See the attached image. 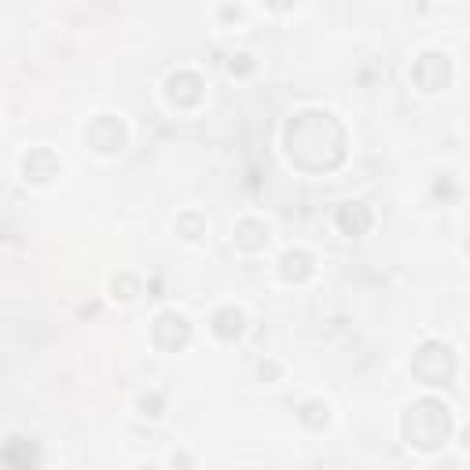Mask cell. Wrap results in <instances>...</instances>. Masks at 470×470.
<instances>
[{"label":"cell","mask_w":470,"mask_h":470,"mask_svg":"<svg viewBox=\"0 0 470 470\" xmlns=\"http://www.w3.org/2000/svg\"><path fill=\"white\" fill-rule=\"evenodd\" d=\"M283 147L301 173H331L346 162L349 136H346V125L331 110L309 107V110H298L287 122Z\"/></svg>","instance_id":"cell-1"},{"label":"cell","mask_w":470,"mask_h":470,"mask_svg":"<svg viewBox=\"0 0 470 470\" xmlns=\"http://www.w3.org/2000/svg\"><path fill=\"white\" fill-rule=\"evenodd\" d=\"M452 434V411L437 397H419L411 401L408 411L401 416V437L408 449L419 452H437Z\"/></svg>","instance_id":"cell-2"},{"label":"cell","mask_w":470,"mask_h":470,"mask_svg":"<svg viewBox=\"0 0 470 470\" xmlns=\"http://www.w3.org/2000/svg\"><path fill=\"white\" fill-rule=\"evenodd\" d=\"M411 375H416L423 386H445V382H452V375H456V353H452V346L437 342V339L423 342L416 349V356H411Z\"/></svg>","instance_id":"cell-3"},{"label":"cell","mask_w":470,"mask_h":470,"mask_svg":"<svg viewBox=\"0 0 470 470\" xmlns=\"http://www.w3.org/2000/svg\"><path fill=\"white\" fill-rule=\"evenodd\" d=\"M191 335H195V331H191V320L180 309H162L151 320V342L162 353H180V349H187L191 346Z\"/></svg>","instance_id":"cell-4"},{"label":"cell","mask_w":470,"mask_h":470,"mask_svg":"<svg viewBox=\"0 0 470 470\" xmlns=\"http://www.w3.org/2000/svg\"><path fill=\"white\" fill-rule=\"evenodd\" d=\"M85 144L96 155H122L129 147V125L118 115H96L85 125Z\"/></svg>","instance_id":"cell-5"},{"label":"cell","mask_w":470,"mask_h":470,"mask_svg":"<svg viewBox=\"0 0 470 470\" xmlns=\"http://www.w3.org/2000/svg\"><path fill=\"white\" fill-rule=\"evenodd\" d=\"M162 96L177 110H191V107H199L206 100V81L195 70H173L170 77H165Z\"/></svg>","instance_id":"cell-6"},{"label":"cell","mask_w":470,"mask_h":470,"mask_svg":"<svg viewBox=\"0 0 470 470\" xmlns=\"http://www.w3.org/2000/svg\"><path fill=\"white\" fill-rule=\"evenodd\" d=\"M411 81L419 85V92H441L452 81V63L445 52H423L411 63Z\"/></svg>","instance_id":"cell-7"},{"label":"cell","mask_w":470,"mask_h":470,"mask_svg":"<svg viewBox=\"0 0 470 470\" xmlns=\"http://www.w3.org/2000/svg\"><path fill=\"white\" fill-rule=\"evenodd\" d=\"M60 173H63V165H60V158H55L52 147H34L30 155L22 158V180L26 184L44 187V184H52Z\"/></svg>","instance_id":"cell-8"},{"label":"cell","mask_w":470,"mask_h":470,"mask_svg":"<svg viewBox=\"0 0 470 470\" xmlns=\"http://www.w3.org/2000/svg\"><path fill=\"white\" fill-rule=\"evenodd\" d=\"M272 239V228L265 225L261 217H243L235 220V228H232V243H235V251L243 254H261L265 246Z\"/></svg>","instance_id":"cell-9"},{"label":"cell","mask_w":470,"mask_h":470,"mask_svg":"<svg viewBox=\"0 0 470 470\" xmlns=\"http://www.w3.org/2000/svg\"><path fill=\"white\" fill-rule=\"evenodd\" d=\"M37 463H41V452L34 441L8 437L4 445H0V466L4 470H37Z\"/></svg>","instance_id":"cell-10"},{"label":"cell","mask_w":470,"mask_h":470,"mask_svg":"<svg viewBox=\"0 0 470 470\" xmlns=\"http://www.w3.org/2000/svg\"><path fill=\"white\" fill-rule=\"evenodd\" d=\"M280 280L283 283H306L309 275L316 272V258L306 251V246H294V251H283V258H280Z\"/></svg>","instance_id":"cell-11"},{"label":"cell","mask_w":470,"mask_h":470,"mask_svg":"<svg viewBox=\"0 0 470 470\" xmlns=\"http://www.w3.org/2000/svg\"><path fill=\"white\" fill-rule=\"evenodd\" d=\"M210 331H213L220 342H235L243 331H246V313H243L239 306H220V309H213V316H210Z\"/></svg>","instance_id":"cell-12"},{"label":"cell","mask_w":470,"mask_h":470,"mask_svg":"<svg viewBox=\"0 0 470 470\" xmlns=\"http://www.w3.org/2000/svg\"><path fill=\"white\" fill-rule=\"evenodd\" d=\"M335 220H339V228L346 235H364L371 228V210L364 203H342L339 213H335Z\"/></svg>","instance_id":"cell-13"},{"label":"cell","mask_w":470,"mask_h":470,"mask_svg":"<svg viewBox=\"0 0 470 470\" xmlns=\"http://www.w3.org/2000/svg\"><path fill=\"white\" fill-rule=\"evenodd\" d=\"M298 423L306 426V430H323L331 423V404L323 397H309V401H301L298 408Z\"/></svg>","instance_id":"cell-14"},{"label":"cell","mask_w":470,"mask_h":470,"mask_svg":"<svg viewBox=\"0 0 470 470\" xmlns=\"http://www.w3.org/2000/svg\"><path fill=\"white\" fill-rule=\"evenodd\" d=\"M140 294H144L140 275H132V272H118V275H110V298H115V301H136Z\"/></svg>","instance_id":"cell-15"},{"label":"cell","mask_w":470,"mask_h":470,"mask_svg":"<svg viewBox=\"0 0 470 470\" xmlns=\"http://www.w3.org/2000/svg\"><path fill=\"white\" fill-rule=\"evenodd\" d=\"M173 232H177L184 243H199V239L206 235V217L195 213V210H187V213H180V217L173 220Z\"/></svg>","instance_id":"cell-16"},{"label":"cell","mask_w":470,"mask_h":470,"mask_svg":"<svg viewBox=\"0 0 470 470\" xmlns=\"http://www.w3.org/2000/svg\"><path fill=\"white\" fill-rule=\"evenodd\" d=\"M136 408H140V416H147V419H158V416H162V408H165V397H162L158 390H147V394H140V401H136Z\"/></svg>","instance_id":"cell-17"},{"label":"cell","mask_w":470,"mask_h":470,"mask_svg":"<svg viewBox=\"0 0 470 470\" xmlns=\"http://www.w3.org/2000/svg\"><path fill=\"white\" fill-rule=\"evenodd\" d=\"M254 67H258V63H254V55H251V52L232 55V63H228V70H232L235 77H251V74H254Z\"/></svg>","instance_id":"cell-18"},{"label":"cell","mask_w":470,"mask_h":470,"mask_svg":"<svg viewBox=\"0 0 470 470\" xmlns=\"http://www.w3.org/2000/svg\"><path fill=\"white\" fill-rule=\"evenodd\" d=\"M170 466H173V470H191L195 463H191V456H187V452H173V456H170Z\"/></svg>","instance_id":"cell-19"},{"label":"cell","mask_w":470,"mask_h":470,"mask_svg":"<svg viewBox=\"0 0 470 470\" xmlns=\"http://www.w3.org/2000/svg\"><path fill=\"white\" fill-rule=\"evenodd\" d=\"M258 375H261V378H280V364H275V361H265V364H258Z\"/></svg>","instance_id":"cell-20"},{"label":"cell","mask_w":470,"mask_h":470,"mask_svg":"<svg viewBox=\"0 0 470 470\" xmlns=\"http://www.w3.org/2000/svg\"><path fill=\"white\" fill-rule=\"evenodd\" d=\"M136 470H162V466H155V463H144V466H136Z\"/></svg>","instance_id":"cell-21"}]
</instances>
